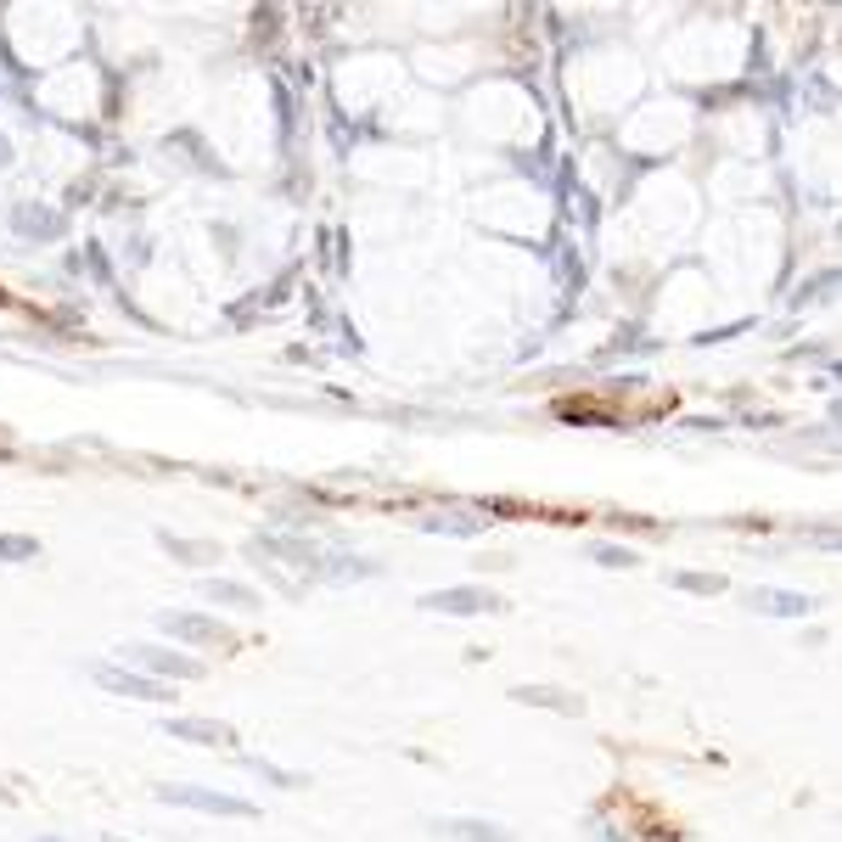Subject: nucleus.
<instances>
[{
    "mask_svg": "<svg viewBox=\"0 0 842 842\" xmlns=\"http://www.w3.org/2000/svg\"><path fill=\"white\" fill-rule=\"evenodd\" d=\"M157 798L175 803V808H197V815H231V820H253L258 815V803L231 798V792H214V787H191V781H164Z\"/></svg>",
    "mask_w": 842,
    "mask_h": 842,
    "instance_id": "1",
    "label": "nucleus"
},
{
    "mask_svg": "<svg viewBox=\"0 0 842 842\" xmlns=\"http://www.w3.org/2000/svg\"><path fill=\"white\" fill-rule=\"evenodd\" d=\"M90 679H95L102 691H113V697H141V702H169V697H175L164 679H152V674H141V668H118V663H95Z\"/></svg>",
    "mask_w": 842,
    "mask_h": 842,
    "instance_id": "2",
    "label": "nucleus"
},
{
    "mask_svg": "<svg viewBox=\"0 0 842 842\" xmlns=\"http://www.w3.org/2000/svg\"><path fill=\"white\" fill-rule=\"evenodd\" d=\"M129 658H136L141 674L164 679V686H169V679H203V663H191L186 652H169V646H136Z\"/></svg>",
    "mask_w": 842,
    "mask_h": 842,
    "instance_id": "3",
    "label": "nucleus"
},
{
    "mask_svg": "<svg viewBox=\"0 0 842 842\" xmlns=\"http://www.w3.org/2000/svg\"><path fill=\"white\" fill-rule=\"evenodd\" d=\"M421 607H428V612H449V618H472V612H500L506 601H500L495 590L461 585V590H433V596H421Z\"/></svg>",
    "mask_w": 842,
    "mask_h": 842,
    "instance_id": "4",
    "label": "nucleus"
},
{
    "mask_svg": "<svg viewBox=\"0 0 842 842\" xmlns=\"http://www.w3.org/2000/svg\"><path fill=\"white\" fill-rule=\"evenodd\" d=\"M157 629H164L169 640H191V646H231L225 624L197 618V612H157Z\"/></svg>",
    "mask_w": 842,
    "mask_h": 842,
    "instance_id": "5",
    "label": "nucleus"
},
{
    "mask_svg": "<svg viewBox=\"0 0 842 842\" xmlns=\"http://www.w3.org/2000/svg\"><path fill=\"white\" fill-rule=\"evenodd\" d=\"M164 730L180 736V741H197V748H237V741H242L231 725H219V719H169Z\"/></svg>",
    "mask_w": 842,
    "mask_h": 842,
    "instance_id": "6",
    "label": "nucleus"
},
{
    "mask_svg": "<svg viewBox=\"0 0 842 842\" xmlns=\"http://www.w3.org/2000/svg\"><path fill=\"white\" fill-rule=\"evenodd\" d=\"M511 697L516 702H534V707H550V714H585V697H573L562 686H516Z\"/></svg>",
    "mask_w": 842,
    "mask_h": 842,
    "instance_id": "7",
    "label": "nucleus"
},
{
    "mask_svg": "<svg viewBox=\"0 0 842 842\" xmlns=\"http://www.w3.org/2000/svg\"><path fill=\"white\" fill-rule=\"evenodd\" d=\"M438 831L449 842H511V831L495 820H438Z\"/></svg>",
    "mask_w": 842,
    "mask_h": 842,
    "instance_id": "8",
    "label": "nucleus"
},
{
    "mask_svg": "<svg viewBox=\"0 0 842 842\" xmlns=\"http://www.w3.org/2000/svg\"><path fill=\"white\" fill-rule=\"evenodd\" d=\"M748 601H753L758 612H769V618H803V612L815 607L808 596H787V590H753Z\"/></svg>",
    "mask_w": 842,
    "mask_h": 842,
    "instance_id": "9",
    "label": "nucleus"
},
{
    "mask_svg": "<svg viewBox=\"0 0 842 842\" xmlns=\"http://www.w3.org/2000/svg\"><path fill=\"white\" fill-rule=\"evenodd\" d=\"M157 545H164L169 557H180V562H197V567L219 562V545H203V539H175L169 528H157Z\"/></svg>",
    "mask_w": 842,
    "mask_h": 842,
    "instance_id": "10",
    "label": "nucleus"
},
{
    "mask_svg": "<svg viewBox=\"0 0 842 842\" xmlns=\"http://www.w3.org/2000/svg\"><path fill=\"white\" fill-rule=\"evenodd\" d=\"M203 596H214V601H225V607H237V612H258V590L231 585V578H203Z\"/></svg>",
    "mask_w": 842,
    "mask_h": 842,
    "instance_id": "11",
    "label": "nucleus"
},
{
    "mask_svg": "<svg viewBox=\"0 0 842 842\" xmlns=\"http://www.w3.org/2000/svg\"><path fill=\"white\" fill-rule=\"evenodd\" d=\"M421 528H428V534H456V539L483 534V523H477V516H467V511H438V516H421Z\"/></svg>",
    "mask_w": 842,
    "mask_h": 842,
    "instance_id": "12",
    "label": "nucleus"
},
{
    "mask_svg": "<svg viewBox=\"0 0 842 842\" xmlns=\"http://www.w3.org/2000/svg\"><path fill=\"white\" fill-rule=\"evenodd\" d=\"M674 590H691V596H725V578L719 573H668Z\"/></svg>",
    "mask_w": 842,
    "mask_h": 842,
    "instance_id": "13",
    "label": "nucleus"
},
{
    "mask_svg": "<svg viewBox=\"0 0 842 842\" xmlns=\"http://www.w3.org/2000/svg\"><path fill=\"white\" fill-rule=\"evenodd\" d=\"M40 557V539L28 534H0V562H35Z\"/></svg>",
    "mask_w": 842,
    "mask_h": 842,
    "instance_id": "14",
    "label": "nucleus"
},
{
    "mask_svg": "<svg viewBox=\"0 0 842 842\" xmlns=\"http://www.w3.org/2000/svg\"><path fill=\"white\" fill-rule=\"evenodd\" d=\"M585 557L601 562V567H635V550H629V545H590Z\"/></svg>",
    "mask_w": 842,
    "mask_h": 842,
    "instance_id": "15",
    "label": "nucleus"
},
{
    "mask_svg": "<svg viewBox=\"0 0 842 842\" xmlns=\"http://www.w3.org/2000/svg\"><path fill=\"white\" fill-rule=\"evenodd\" d=\"M253 775H265V781H276V787H304V775H293V769H276V764H265V758H242Z\"/></svg>",
    "mask_w": 842,
    "mask_h": 842,
    "instance_id": "16",
    "label": "nucleus"
},
{
    "mask_svg": "<svg viewBox=\"0 0 842 842\" xmlns=\"http://www.w3.org/2000/svg\"><path fill=\"white\" fill-rule=\"evenodd\" d=\"M17 225H23L28 237H40V231H46V237H56V231H62V219H35L28 208H23V219H17Z\"/></svg>",
    "mask_w": 842,
    "mask_h": 842,
    "instance_id": "17",
    "label": "nucleus"
},
{
    "mask_svg": "<svg viewBox=\"0 0 842 842\" xmlns=\"http://www.w3.org/2000/svg\"><path fill=\"white\" fill-rule=\"evenodd\" d=\"M107 842H124V837H107Z\"/></svg>",
    "mask_w": 842,
    "mask_h": 842,
    "instance_id": "18",
    "label": "nucleus"
},
{
    "mask_svg": "<svg viewBox=\"0 0 842 842\" xmlns=\"http://www.w3.org/2000/svg\"><path fill=\"white\" fill-rule=\"evenodd\" d=\"M40 842H56V837H40Z\"/></svg>",
    "mask_w": 842,
    "mask_h": 842,
    "instance_id": "19",
    "label": "nucleus"
}]
</instances>
